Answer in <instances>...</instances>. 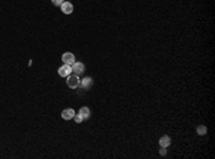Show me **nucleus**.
Listing matches in <instances>:
<instances>
[{"mask_svg": "<svg viewBox=\"0 0 215 159\" xmlns=\"http://www.w3.org/2000/svg\"><path fill=\"white\" fill-rule=\"evenodd\" d=\"M66 79H67L66 83L71 89H76L77 86L81 85V80H79V78H77V74H69Z\"/></svg>", "mask_w": 215, "mask_h": 159, "instance_id": "1", "label": "nucleus"}, {"mask_svg": "<svg viewBox=\"0 0 215 159\" xmlns=\"http://www.w3.org/2000/svg\"><path fill=\"white\" fill-rule=\"evenodd\" d=\"M62 62H63V64H69V66H72V64L75 63V54L71 53V52H66V53L62 54Z\"/></svg>", "mask_w": 215, "mask_h": 159, "instance_id": "2", "label": "nucleus"}, {"mask_svg": "<svg viewBox=\"0 0 215 159\" xmlns=\"http://www.w3.org/2000/svg\"><path fill=\"white\" fill-rule=\"evenodd\" d=\"M57 73H59V76H62V78H67V76L72 73V66H69V64H63V66L59 68Z\"/></svg>", "mask_w": 215, "mask_h": 159, "instance_id": "3", "label": "nucleus"}, {"mask_svg": "<svg viewBox=\"0 0 215 159\" xmlns=\"http://www.w3.org/2000/svg\"><path fill=\"white\" fill-rule=\"evenodd\" d=\"M72 72H73L75 74H81L85 72V64L81 63V62H75L73 64H72Z\"/></svg>", "mask_w": 215, "mask_h": 159, "instance_id": "4", "label": "nucleus"}, {"mask_svg": "<svg viewBox=\"0 0 215 159\" xmlns=\"http://www.w3.org/2000/svg\"><path fill=\"white\" fill-rule=\"evenodd\" d=\"M60 9H62V12H63L65 14L73 13V4H72L71 2H63V3L60 4Z\"/></svg>", "mask_w": 215, "mask_h": 159, "instance_id": "5", "label": "nucleus"}, {"mask_svg": "<svg viewBox=\"0 0 215 159\" xmlns=\"http://www.w3.org/2000/svg\"><path fill=\"white\" fill-rule=\"evenodd\" d=\"M73 116H75V110H73V109H65V110L62 112V118H63L65 121L73 119Z\"/></svg>", "mask_w": 215, "mask_h": 159, "instance_id": "6", "label": "nucleus"}, {"mask_svg": "<svg viewBox=\"0 0 215 159\" xmlns=\"http://www.w3.org/2000/svg\"><path fill=\"white\" fill-rule=\"evenodd\" d=\"M159 145H161V148H168V146L171 145V138H169L168 135H164L159 139Z\"/></svg>", "mask_w": 215, "mask_h": 159, "instance_id": "7", "label": "nucleus"}, {"mask_svg": "<svg viewBox=\"0 0 215 159\" xmlns=\"http://www.w3.org/2000/svg\"><path fill=\"white\" fill-rule=\"evenodd\" d=\"M79 113L82 115V118L83 119H89V116H91V110H89V108H81V110H79Z\"/></svg>", "mask_w": 215, "mask_h": 159, "instance_id": "8", "label": "nucleus"}, {"mask_svg": "<svg viewBox=\"0 0 215 159\" xmlns=\"http://www.w3.org/2000/svg\"><path fill=\"white\" fill-rule=\"evenodd\" d=\"M91 85H92V79H91V78H85L81 82V86H82L83 89H87Z\"/></svg>", "mask_w": 215, "mask_h": 159, "instance_id": "9", "label": "nucleus"}, {"mask_svg": "<svg viewBox=\"0 0 215 159\" xmlns=\"http://www.w3.org/2000/svg\"><path fill=\"white\" fill-rule=\"evenodd\" d=\"M197 133H198V135H207V126H204V125L198 126V129H197Z\"/></svg>", "mask_w": 215, "mask_h": 159, "instance_id": "10", "label": "nucleus"}, {"mask_svg": "<svg viewBox=\"0 0 215 159\" xmlns=\"http://www.w3.org/2000/svg\"><path fill=\"white\" fill-rule=\"evenodd\" d=\"M73 119H75V121H76V123H82V122H83V121H85V119L82 118V115H81V113H77V115H76V113H75Z\"/></svg>", "mask_w": 215, "mask_h": 159, "instance_id": "11", "label": "nucleus"}, {"mask_svg": "<svg viewBox=\"0 0 215 159\" xmlns=\"http://www.w3.org/2000/svg\"><path fill=\"white\" fill-rule=\"evenodd\" d=\"M52 3H53L55 6H60V4L63 3V0H52Z\"/></svg>", "mask_w": 215, "mask_h": 159, "instance_id": "12", "label": "nucleus"}, {"mask_svg": "<svg viewBox=\"0 0 215 159\" xmlns=\"http://www.w3.org/2000/svg\"><path fill=\"white\" fill-rule=\"evenodd\" d=\"M159 153H161V155L164 156L165 153H166V148H162V149H159Z\"/></svg>", "mask_w": 215, "mask_h": 159, "instance_id": "13", "label": "nucleus"}, {"mask_svg": "<svg viewBox=\"0 0 215 159\" xmlns=\"http://www.w3.org/2000/svg\"><path fill=\"white\" fill-rule=\"evenodd\" d=\"M67 2H69V0H67Z\"/></svg>", "mask_w": 215, "mask_h": 159, "instance_id": "14", "label": "nucleus"}]
</instances>
